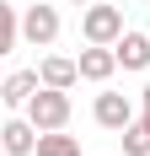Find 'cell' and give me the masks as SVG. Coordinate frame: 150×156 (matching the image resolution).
Instances as JSON below:
<instances>
[{
  "instance_id": "1",
  "label": "cell",
  "mask_w": 150,
  "mask_h": 156,
  "mask_svg": "<svg viewBox=\"0 0 150 156\" xmlns=\"http://www.w3.org/2000/svg\"><path fill=\"white\" fill-rule=\"evenodd\" d=\"M27 119L38 129H64L70 124V92L64 86H38L32 102H27Z\"/></svg>"
},
{
  "instance_id": "2",
  "label": "cell",
  "mask_w": 150,
  "mask_h": 156,
  "mask_svg": "<svg viewBox=\"0 0 150 156\" xmlns=\"http://www.w3.org/2000/svg\"><path fill=\"white\" fill-rule=\"evenodd\" d=\"M80 32H86V43H118L123 38V11L118 5H91Z\"/></svg>"
},
{
  "instance_id": "3",
  "label": "cell",
  "mask_w": 150,
  "mask_h": 156,
  "mask_svg": "<svg viewBox=\"0 0 150 156\" xmlns=\"http://www.w3.org/2000/svg\"><path fill=\"white\" fill-rule=\"evenodd\" d=\"M22 38H27L32 48H48L54 38H59V11H54V5H27V16H22Z\"/></svg>"
},
{
  "instance_id": "4",
  "label": "cell",
  "mask_w": 150,
  "mask_h": 156,
  "mask_svg": "<svg viewBox=\"0 0 150 156\" xmlns=\"http://www.w3.org/2000/svg\"><path fill=\"white\" fill-rule=\"evenodd\" d=\"M97 124H102V129H118V135H123V129L134 124V102H129L123 92H102V97H97Z\"/></svg>"
},
{
  "instance_id": "5",
  "label": "cell",
  "mask_w": 150,
  "mask_h": 156,
  "mask_svg": "<svg viewBox=\"0 0 150 156\" xmlns=\"http://www.w3.org/2000/svg\"><path fill=\"white\" fill-rule=\"evenodd\" d=\"M38 86H43V76H38V70H11V76L0 81V102H5V108H27Z\"/></svg>"
},
{
  "instance_id": "6",
  "label": "cell",
  "mask_w": 150,
  "mask_h": 156,
  "mask_svg": "<svg viewBox=\"0 0 150 156\" xmlns=\"http://www.w3.org/2000/svg\"><path fill=\"white\" fill-rule=\"evenodd\" d=\"M80 81H107L113 70H118V54H113V43H91V48H80Z\"/></svg>"
},
{
  "instance_id": "7",
  "label": "cell",
  "mask_w": 150,
  "mask_h": 156,
  "mask_svg": "<svg viewBox=\"0 0 150 156\" xmlns=\"http://www.w3.org/2000/svg\"><path fill=\"white\" fill-rule=\"evenodd\" d=\"M0 145H5V156H32L38 151V124H32V119L0 124Z\"/></svg>"
},
{
  "instance_id": "8",
  "label": "cell",
  "mask_w": 150,
  "mask_h": 156,
  "mask_svg": "<svg viewBox=\"0 0 150 156\" xmlns=\"http://www.w3.org/2000/svg\"><path fill=\"white\" fill-rule=\"evenodd\" d=\"M113 54H118L123 70H145V65H150V38H145V32H123L118 43H113Z\"/></svg>"
},
{
  "instance_id": "9",
  "label": "cell",
  "mask_w": 150,
  "mask_h": 156,
  "mask_svg": "<svg viewBox=\"0 0 150 156\" xmlns=\"http://www.w3.org/2000/svg\"><path fill=\"white\" fill-rule=\"evenodd\" d=\"M38 76H43V86H64V92H70L75 81H80V65L64 59V54H48V59L38 65Z\"/></svg>"
},
{
  "instance_id": "10",
  "label": "cell",
  "mask_w": 150,
  "mask_h": 156,
  "mask_svg": "<svg viewBox=\"0 0 150 156\" xmlns=\"http://www.w3.org/2000/svg\"><path fill=\"white\" fill-rule=\"evenodd\" d=\"M38 156H80V140L59 129H38Z\"/></svg>"
},
{
  "instance_id": "11",
  "label": "cell",
  "mask_w": 150,
  "mask_h": 156,
  "mask_svg": "<svg viewBox=\"0 0 150 156\" xmlns=\"http://www.w3.org/2000/svg\"><path fill=\"white\" fill-rule=\"evenodd\" d=\"M16 38H22V22H16V5H5L0 0V59L16 48Z\"/></svg>"
},
{
  "instance_id": "12",
  "label": "cell",
  "mask_w": 150,
  "mask_h": 156,
  "mask_svg": "<svg viewBox=\"0 0 150 156\" xmlns=\"http://www.w3.org/2000/svg\"><path fill=\"white\" fill-rule=\"evenodd\" d=\"M123 156H150V124L145 119H134L123 129Z\"/></svg>"
},
{
  "instance_id": "13",
  "label": "cell",
  "mask_w": 150,
  "mask_h": 156,
  "mask_svg": "<svg viewBox=\"0 0 150 156\" xmlns=\"http://www.w3.org/2000/svg\"><path fill=\"white\" fill-rule=\"evenodd\" d=\"M139 102H145V108H150V86H145V92H139Z\"/></svg>"
},
{
  "instance_id": "14",
  "label": "cell",
  "mask_w": 150,
  "mask_h": 156,
  "mask_svg": "<svg viewBox=\"0 0 150 156\" xmlns=\"http://www.w3.org/2000/svg\"><path fill=\"white\" fill-rule=\"evenodd\" d=\"M70 5H91V0H70Z\"/></svg>"
},
{
  "instance_id": "15",
  "label": "cell",
  "mask_w": 150,
  "mask_h": 156,
  "mask_svg": "<svg viewBox=\"0 0 150 156\" xmlns=\"http://www.w3.org/2000/svg\"><path fill=\"white\" fill-rule=\"evenodd\" d=\"M139 119H145V124H150V108H145V113H139Z\"/></svg>"
},
{
  "instance_id": "16",
  "label": "cell",
  "mask_w": 150,
  "mask_h": 156,
  "mask_svg": "<svg viewBox=\"0 0 150 156\" xmlns=\"http://www.w3.org/2000/svg\"><path fill=\"white\" fill-rule=\"evenodd\" d=\"M0 156H5V145H0Z\"/></svg>"
},
{
  "instance_id": "17",
  "label": "cell",
  "mask_w": 150,
  "mask_h": 156,
  "mask_svg": "<svg viewBox=\"0 0 150 156\" xmlns=\"http://www.w3.org/2000/svg\"><path fill=\"white\" fill-rule=\"evenodd\" d=\"M0 81H5V76H0Z\"/></svg>"
}]
</instances>
